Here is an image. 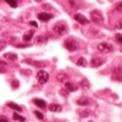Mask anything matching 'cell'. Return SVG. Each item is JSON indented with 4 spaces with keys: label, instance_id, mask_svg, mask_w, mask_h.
I'll return each instance as SVG.
<instances>
[{
    "label": "cell",
    "instance_id": "obj_1",
    "mask_svg": "<svg viewBox=\"0 0 122 122\" xmlns=\"http://www.w3.org/2000/svg\"><path fill=\"white\" fill-rule=\"evenodd\" d=\"M52 30L57 34V36H64V34L67 33V27L65 23L60 22V23H56V24L52 27Z\"/></svg>",
    "mask_w": 122,
    "mask_h": 122
},
{
    "label": "cell",
    "instance_id": "obj_2",
    "mask_svg": "<svg viewBox=\"0 0 122 122\" xmlns=\"http://www.w3.org/2000/svg\"><path fill=\"white\" fill-rule=\"evenodd\" d=\"M97 50L99 52H104V53H108V52H112L113 50V46L107 43V42H102V43H99L97 46Z\"/></svg>",
    "mask_w": 122,
    "mask_h": 122
},
{
    "label": "cell",
    "instance_id": "obj_3",
    "mask_svg": "<svg viewBox=\"0 0 122 122\" xmlns=\"http://www.w3.org/2000/svg\"><path fill=\"white\" fill-rule=\"evenodd\" d=\"M90 19L94 23H101L103 20V14L99 10H92L90 11Z\"/></svg>",
    "mask_w": 122,
    "mask_h": 122
},
{
    "label": "cell",
    "instance_id": "obj_4",
    "mask_svg": "<svg viewBox=\"0 0 122 122\" xmlns=\"http://www.w3.org/2000/svg\"><path fill=\"white\" fill-rule=\"evenodd\" d=\"M37 80L41 84H45L46 81H48V74H47V71H45V70H40V71H38L37 72Z\"/></svg>",
    "mask_w": 122,
    "mask_h": 122
},
{
    "label": "cell",
    "instance_id": "obj_5",
    "mask_svg": "<svg viewBox=\"0 0 122 122\" xmlns=\"http://www.w3.org/2000/svg\"><path fill=\"white\" fill-rule=\"evenodd\" d=\"M64 46L69 50V51H75V50L78 48V43H76L75 41H72V40H66Z\"/></svg>",
    "mask_w": 122,
    "mask_h": 122
},
{
    "label": "cell",
    "instance_id": "obj_6",
    "mask_svg": "<svg viewBox=\"0 0 122 122\" xmlns=\"http://www.w3.org/2000/svg\"><path fill=\"white\" fill-rule=\"evenodd\" d=\"M112 79L116 81H122V71L120 69H114L112 72Z\"/></svg>",
    "mask_w": 122,
    "mask_h": 122
},
{
    "label": "cell",
    "instance_id": "obj_7",
    "mask_svg": "<svg viewBox=\"0 0 122 122\" xmlns=\"http://www.w3.org/2000/svg\"><path fill=\"white\" fill-rule=\"evenodd\" d=\"M74 19H75L78 23H80V24H83V25L88 24V19L84 17V15H81V14H75V15H74Z\"/></svg>",
    "mask_w": 122,
    "mask_h": 122
},
{
    "label": "cell",
    "instance_id": "obj_8",
    "mask_svg": "<svg viewBox=\"0 0 122 122\" xmlns=\"http://www.w3.org/2000/svg\"><path fill=\"white\" fill-rule=\"evenodd\" d=\"M37 17H38V19H40V20H42V22H48L50 19L53 18V15H52V14H48V13H40Z\"/></svg>",
    "mask_w": 122,
    "mask_h": 122
},
{
    "label": "cell",
    "instance_id": "obj_9",
    "mask_svg": "<svg viewBox=\"0 0 122 122\" xmlns=\"http://www.w3.org/2000/svg\"><path fill=\"white\" fill-rule=\"evenodd\" d=\"M102 64H103V60H102V59H99V57H95V59H93V60L90 61L92 67H99Z\"/></svg>",
    "mask_w": 122,
    "mask_h": 122
},
{
    "label": "cell",
    "instance_id": "obj_10",
    "mask_svg": "<svg viewBox=\"0 0 122 122\" xmlns=\"http://www.w3.org/2000/svg\"><path fill=\"white\" fill-rule=\"evenodd\" d=\"M76 86L75 84H72L71 81H65V89H66L67 92H75L76 90Z\"/></svg>",
    "mask_w": 122,
    "mask_h": 122
},
{
    "label": "cell",
    "instance_id": "obj_11",
    "mask_svg": "<svg viewBox=\"0 0 122 122\" xmlns=\"http://www.w3.org/2000/svg\"><path fill=\"white\" fill-rule=\"evenodd\" d=\"M33 103L37 107H40V108H45V107H46V102L43 101V99H40V98H34L33 99Z\"/></svg>",
    "mask_w": 122,
    "mask_h": 122
},
{
    "label": "cell",
    "instance_id": "obj_12",
    "mask_svg": "<svg viewBox=\"0 0 122 122\" xmlns=\"http://www.w3.org/2000/svg\"><path fill=\"white\" fill-rule=\"evenodd\" d=\"M48 109L51 111V112H61V109H62V107H61L60 104H50L48 106Z\"/></svg>",
    "mask_w": 122,
    "mask_h": 122
},
{
    "label": "cell",
    "instance_id": "obj_13",
    "mask_svg": "<svg viewBox=\"0 0 122 122\" xmlns=\"http://www.w3.org/2000/svg\"><path fill=\"white\" fill-rule=\"evenodd\" d=\"M90 103V99L86 98V97H83V98H79L78 99V104L79 106H88Z\"/></svg>",
    "mask_w": 122,
    "mask_h": 122
},
{
    "label": "cell",
    "instance_id": "obj_14",
    "mask_svg": "<svg viewBox=\"0 0 122 122\" xmlns=\"http://www.w3.org/2000/svg\"><path fill=\"white\" fill-rule=\"evenodd\" d=\"M6 106L9 107V108H11V109L17 111V112H22V107H20V106H18V104H15V103H13V102H9Z\"/></svg>",
    "mask_w": 122,
    "mask_h": 122
},
{
    "label": "cell",
    "instance_id": "obj_15",
    "mask_svg": "<svg viewBox=\"0 0 122 122\" xmlns=\"http://www.w3.org/2000/svg\"><path fill=\"white\" fill-rule=\"evenodd\" d=\"M4 57H5L6 60H10V61H17V59H18V56L15 55V53H5Z\"/></svg>",
    "mask_w": 122,
    "mask_h": 122
},
{
    "label": "cell",
    "instance_id": "obj_16",
    "mask_svg": "<svg viewBox=\"0 0 122 122\" xmlns=\"http://www.w3.org/2000/svg\"><path fill=\"white\" fill-rule=\"evenodd\" d=\"M80 86H81L83 89H89L90 84H89V81H88V80H85V79H83L81 81H80Z\"/></svg>",
    "mask_w": 122,
    "mask_h": 122
},
{
    "label": "cell",
    "instance_id": "obj_17",
    "mask_svg": "<svg viewBox=\"0 0 122 122\" xmlns=\"http://www.w3.org/2000/svg\"><path fill=\"white\" fill-rule=\"evenodd\" d=\"M28 64H32V65H34V66H38V67H43L45 66V62H37V61H27Z\"/></svg>",
    "mask_w": 122,
    "mask_h": 122
},
{
    "label": "cell",
    "instance_id": "obj_18",
    "mask_svg": "<svg viewBox=\"0 0 122 122\" xmlns=\"http://www.w3.org/2000/svg\"><path fill=\"white\" fill-rule=\"evenodd\" d=\"M13 118H14V120H17V121H19V122H24L25 121V118L22 117V116H19L18 113H14L13 114Z\"/></svg>",
    "mask_w": 122,
    "mask_h": 122
},
{
    "label": "cell",
    "instance_id": "obj_19",
    "mask_svg": "<svg viewBox=\"0 0 122 122\" xmlns=\"http://www.w3.org/2000/svg\"><path fill=\"white\" fill-rule=\"evenodd\" d=\"M32 37H33V30H30L29 33L24 34V37H23V40H24L25 42H28V41H29V40H30V38H32Z\"/></svg>",
    "mask_w": 122,
    "mask_h": 122
},
{
    "label": "cell",
    "instance_id": "obj_20",
    "mask_svg": "<svg viewBox=\"0 0 122 122\" xmlns=\"http://www.w3.org/2000/svg\"><path fill=\"white\" fill-rule=\"evenodd\" d=\"M76 65H78V66H83V67H85L86 66V62H85V59H79L78 60V62H76Z\"/></svg>",
    "mask_w": 122,
    "mask_h": 122
},
{
    "label": "cell",
    "instance_id": "obj_21",
    "mask_svg": "<svg viewBox=\"0 0 122 122\" xmlns=\"http://www.w3.org/2000/svg\"><path fill=\"white\" fill-rule=\"evenodd\" d=\"M56 78H57V80H59V81H61V80H62V81H67V76L65 75V74H59Z\"/></svg>",
    "mask_w": 122,
    "mask_h": 122
},
{
    "label": "cell",
    "instance_id": "obj_22",
    "mask_svg": "<svg viewBox=\"0 0 122 122\" xmlns=\"http://www.w3.org/2000/svg\"><path fill=\"white\" fill-rule=\"evenodd\" d=\"M5 3L9 4L11 8H17V6H18V3L15 1V0H5Z\"/></svg>",
    "mask_w": 122,
    "mask_h": 122
},
{
    "label": "cell",
    "instance_id": "obj_23",
    "mask_svg": "<svg viewBox=\"0 0 122 122\" xmlns=\"http://www.w3.org/2000/svg\"><path fill=\"white\" fill-rule=\"evenodd\" d=\"M34 114H36V117L38 118V120H43V114H42L41 112H38V111H34Z\"/></svg>",
    "mask_w": 122,
    "mask_h": 122
},
{
    "label": "cell",
    "instance_id": "obj_24",
    "mask_svg": "<svg viewBox=\"0 0 122 122\" xmlns=\"http://www.w3.org/2000/svg\"><path fill=\"white\" fill-rule=\"evenodd\" d=\"M116 28L122 29V19H120V20H117V22H116Z\"/></svg>",
    "mask_w": 122,
    "mask_h": 122
},
{
    "label": "cell",
    "instance_id": "obj_25",
    "mask_svg": "<svg viewBox=\"0 0 122 122\" xmlns=\"http://www.w3.org/2000/svg\"><path fill=\"white\" fill-rule=\"evenodd\" d=\"M116 10H117V11H122V1L116 4Z\"/></svg>",
    "mask_w": 122,
    "mask_h": 122
},
{
    "label": "cell",
    "instance_id": "obj_26",
    "mask_svg": "<svg viewBox=\"0 0 122 122\" xmlns=\"http://www.w3.org/2000/svg\"><path fill=\"white\" fill-rule=\"evenodd\" d=\"M60 94H62L64 97H67V90L64 88V89H61V90H60Z\"/></svg>",
    "mask_w": 122,
    "mask_h": 122
},
{
    "label": "cell",
    "instance_id": "obj_27",
    "mask_svg": "<svg viewBox=\"0 0 122 122\" xmlns=\"http://www.w3.org/2000/svg\"><path fill=\"white\" fill-rule=\"evenodd\" d=\"M116 40L120 42V43H122V36H121V34H117V36H116Z\"/></svg>",
    "mask_w": 122,
    "mask_h": 122
},
{
    "label": "cell",
    "instance_id": "obj_28",
    "mask_svg": "<svg viewBox=\"0 0 122 122\" xmlns=\"http://www.w3.org/2000/svg\"><path fill=\"white\" fill-rule=\"evenodd\" d=\"M0 122H9V121H8V118H6V117L0 116Z\"/></svg>",
    "mask_w": 122,
    "mask_h": 122
},
{
    "label": "cell",
    "instance_id": "obj_29",
    "mask_svg": "<svg viewBox=\"0 0 122 122\" xmlns=\"http://www.w3.org/2000/svg\"><path fill=\"white\" fill-rule=\"evenodd\" d=\"M37 42H38V43H41V42H45V37H38V38H37Z\"/></svg>",
    "mask_w": 122,
    "mask_h": 122
},
{
    "label": "cell",
    "instance_id": "obj_30",
    "mask_svg": "<svg viewBox=\"0 0 122 122\" xmlns=\"http://www.w3.org/2000/svg\"><path fill=\"white\" fill-rule=\"evenodd\" d=\"M18 86V80H13V88H17Z\"/></svg>",
    "mask_w": 122,
    "mask_h": 122
},
{
    "label": "cell",
    "instance_id": "obj_31",
    "mask_svg": "<svg viewBox=\"0 0 122 122\" xmlns=\"http://www.w3.org/2000/svg\"><path fill=\"white\" fill-rule=\"evenodd\" d=\"M69 3H70V5H74V4H75L74 0H69Z\"/></svg>",
    "mask_w": 122,
    "mask_h": 122
},
{
    "label": "cell",
    "instance_id": "obj_32",
    "mask_svg": "<svg viewBox=\"0 0 122 122\" xmlns=\"http://www.w3.org/2000/svg\"><path fill=\"white\" fill-rule=\"evenodd\" d=\"M0 72H5V70H4L3 67H0Z\"/></svg>",
    "mask_w": 122,
    "mask_h": 122
},
{
    "label": "cell",
    "instance_id": "obj_33",
    "mask_svg": "<svg viewBox=\"0 0 122 122\" xmlns=\"http://www.w3.org/2000/svg\"><path fill=\"white\" fill-rule=\"evenodd\" d=\"M36 1H38V3H40V1H42V0H36Z\"/></svg>",
    "mask_w": 122,
    "mask_h": 122
}]
</instances>
